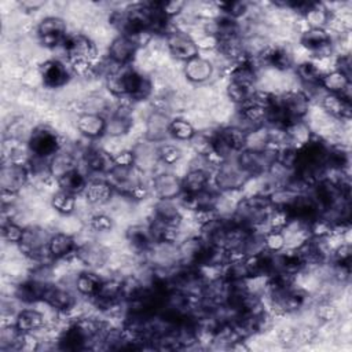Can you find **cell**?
Here are the masks:
<instances>
[{"mask_svg":"<svg viewBox=\"0 0 352 352\" xmlns=\"http://www.w3.org/2000/svg\"><path fill=\"white\" fill-rule=\"evenodd\" d=\"M62 48L69 63H94L98 55L96 44L84 33H69L62 44Z\"/></svg>","mask_w":352,"mask_h":352,"instance_id":"9c48e42d","label":"cell"},{"mask_svg":"<svg viewBox=\"0 0 352 352\" xmlns=\"http://www.w3.org/2000/svg\"><path fill=\"white\" fill-rule=\"evenodd\" d=\"M183 74L187 81L191 84H205L210 81L214 76V65L208 58H204L202 55H197L191 58L190 60L184 62L183 66Z\"/></svg>","mask_w":352,"mask_h":352,"instance_id":"d4e9b609","label":"cell"},{"mask_svg":"<svg viewBox=\"0 0 352 352\" xmlns=\"http://www.w3.org/2000/svg\"><path fill=\"white\" fill-rule=\"evenodd\" d=\"M228 81L236 82L248 89H256L258 81V70L254 63V58L245 56L232 63L228 70Z\"/></svg>","mask_w":352,"mask_h":352,"instance_id":"7402d4cb","label":"cell"},{"mask_svg":"<svg viewBox=\"0 0 352 352\" xmlns=\"http://www.w3.org/2000/svg\"><path fill=\"white\" fill-rule=\"evenodd\" d=\"M116 194V190L110 184V182L104 179H92L88 180L84 192L81 194L87 204L92 206H103L109 204Z\"/></svg>","mask_w":352,"mask_h":352,"instance_id":"4316f807","label":"cell"},{"mask_svg":"<svg viewBox=\"0 0 352 352\" xmlns=\"http://www.w3.org/2000/svg\"><path fill=\"white\" fill-rule=\"evenodd\" d=\"M55 180H56L59 190L73 194L76 197L81 195L84 192V188L88 183L87 173L84 170H81L78 166H74V168L60 173Z\"/></svg>","mask_w":352,"mask_h":352,"instance_id":"e575fe53","label":"cell"},{"mask_svg":"<svg viewBox=\"0 0 352 352\" xmlns=\"http://www.w3.org/2000/svg\"><path fill=\"white\" fill-rule=\"evenodd\" d=\"M50 204L51 208L62 216H72L77 210V197L59 188L51 195Z\"/></svg>","mask_w":352,"mask_h":352,"instance_id":"74e56055","label":"cell"},{"mask_svg":"<svg viewBox=\"0 0 352 352\" xmlns=\"http://www.w3.org/2000/svg\"><path fill=\"white\" fill-rule=\"evenodd\" d=\"M140 48V41L138 37L128 34H117L107 48V59L118 66L125 67L132 63L138 51Z\"/></svg>","mask_w":352,"mask_h":352,"instance_id":"7c38bea8","label":"cell"},{"mask_svg":"<svg viewBox=\"0 0 352 352\" xmlns=\"http://www.w3.org/2000/svg\"><path fill=\"white\" fill-rule=\"evenodd\" d=\"M253 91L248 89V88H245V87H242V85H239L236 82H232V81H228L227 85H226V95H227V98L234 104H236L238 107L249 100V98H250Z\"/></svg>","mask_w":352,"mask_h":352,"instance_id":"7bdbcfd3","label":"cell"},{"mask_svg":"<svg viewBox=\"0 0 352 352\" xmlns=\"http://www.w3.org/2000/svg\"><path fill=\"white\" fill-rule=\"evenodd\" d=\"M198 131L194 124L183 117H175L169 125V138L177 142H191Z\"/></svg>","mask_w":352,"mask_h":352,"instance_id":"f35d334b","label":"cell"},{"mask_svg":"<svg viewBox=\"0 0 352 352\" xmlns=\"http://www.w3.org/2000/svg\"><path fill=\"white\" fill-rule=\"evenodd\" d=\"M151 192L157 199H176L183 194L182 177L172 172H160L150 180Z\"/></svg>","mask_w":352,"mask_h":352,"instance_id":"d6986e66","label":"cell"},{"mask_svg":"<svg viewBox=\"0 0 352 352\" xmlns=\"http://www.w3.org/2000/svg\"><path fill=\"white\" fill-rule=\"evenodd\" d=\"M102 283H103V278L95 270L85 268L76 275L73 286H74V292L78 296L92 300L99 293Z\"/></svg>","mask_w":352,"mask_h":352,"instance_id":"1f68e13d","label":"cell"},{"mask_svg":"<svg viewBox=\"0 0 352 352\" xmlns=\"http://www.w3.org/2000/svg\"><path fill=\"white\" fill-rule=\"evenodd\" d=\"M12 323L23 334H36L45 327L47 318L36 308H22L16 311Z\"/></svg>","mask_w":352,"mask_h":352,"instance_id":"f1b7e54d","label":"cell"},{"mask_svg":"<svg viewBox=\"0 0 352 352\" xmlns=\"http://www.w3.org/2000/svg\"><path fill=\"white\" fill-rule=\"evenodd\" d=\"M19 6H21L22 10L30 12V11H37L41 7H44L45 1H43V0H23V1H19Z\"/></svg>","mask_w":352,"mask_h":352,"instance_id":"f907efd6","label":"cell"},{"mask_svg":"<svg viewBox=\"0 0 352 352\" xmlns=\"http://www.w3.org/2000/svg\"><path fill=\"white\" fill-rule=\"evenodd\" d=\"M194 41L198 47V51H213L219 48V38L208 32H204L198 34V37H194Z\"/></svg>","mask_w":352,"mask_h":352,"instance_id":"7dc6e473","label":"cell"},{"mask_svg":"<svg viewBox=\"0 0 352 352\" xmlns=\"http://www.w3.org/2000/svg\"><path fill=\"white\" fill-rule=\"evenodd\" d=\"M285 135L287 147H293L296 150L304 147L314 139V132L309 124L305 120L293 121L285 126Z\"/></svg>","mask_w":352,"mask_h":352,"instance_id":"d590c367","label":"cell"},{"mask_svg":"<svg viewBox=\"0 0 352 352\" xmlns=\"http://www.w3.org/2000/svg\"><path fill=\"white\" fill-rule=\"evenodd\" d=\"M252 180L236 161V155L221 161L212 173V186L219 192H239Z\"/></svg>","mask_w":352,"mask_h":352,"instance_id":"3957f363","label":"cell"},{"mask_svg":"<svg viewBox=\"0 0 352 352\" xmlns=\"http://www.w3.org/2000/svg\"><path fill=\"white\" fill-rule=\"evenodd\" d=\"M172 117L164 109H154L146 118L144 139L150 143H164L169 138Z\"/></svg>","mask_w":352,"mask_h":352,"instance_id":"e0dca14e","label":"cell"},{"mask_svg":"<svg viewBox=\"0 0 352 352\" xmlns=\"http://www.w3.org/2000/svg\"><path fill=\"white\" fill-rule=\"evenodd\" d=\"M256 58L275 72L285 73L294 67V54L283 44H268Z\"/></svg>","mask_w":352,"mask_h":352,"instance_id":"2e32d148","label":"cell"},{"mask_svg":"<svg viewBox=\"0 0 352 352\" xmlns=\"http://www.w3.org/2000/svg\"><path fill=\"white\" fill-rule=\"evenodd\" d=\"M158 161L166 166L176 165L183 158V150L175 143H161L157 147Z\"/></svg>","mask_w":352,"mask_h":352,"instance_id":"60d3db41","label":"cell"},{"mask_svg":"<svg viewBox=\"0 0 352 352\" xmlns=\"http://www.w3.org/2000/svg\"><path fill=\"white\" fill-rule=\"evenodd\" d=\"M300 44L304 50L319 59L330 56L334 48L333 36L329 29L307 28L300 36Z\"/></svg>","mask_w":352,"mask_h":352,"instance_id":"5bb4252c","label":"cell"},{"mask_svg":"<svg viewBox=\"0 0 352 352\" xmlns=\"http://www.w3.org/2000/svg\"><path fill=\"white\" fill-rule=\"evenodd\" d=\"M263 246L268 253H279L286 249V238L282 230L265 228L263 231Z\"/></svg>","mask_w":352,"mask_h":352,"instance_id":"ab89813d","label":"cell"},{"mask_svg":"<svg viewBox=\"0 0 352 352\" xmlns=\"http://www.w3.org/2000/svg\"><path fill=\"white\" fill-rule=\"evenodd\" d=\"M113 161H114V166H124V168L136 166V154L133 150L124 148L113 154Z\"/></svg>","mask_w":352,"mask_h":352,"instance_id":"c3c4849f","label":"cell"},{"mask_svg":"<svg viewBox=\"0 0 352 352\" xmlns=\"http://www.w3.org/2000/svg\"><path fill=\"white\" fill-rule=\"evenodd\" d=\"M36 34L43 47L56 48L58 45L63 44L65 38L69 34L67 23L60 16H45L38 22L36 28Z\"/></svg>","mask_w":352,"mask_h":352,"instance_id":"8fae6325","label":"cell"},{"mask_svg":"<svg viewBox=\"0 0 352 352\" xmlns=\"http://www.w3.org/2000/svg\"><path fill=\"white\" fill-rule=\"evenodd\" d=\"M25 227H22L14 219H3L1 224V236L6 242L11 245H18L23 236Z\"/></svg>","mask_w":352,"mask_h":352,"instance_id":"b9f144b4","label":"cell"},{"mask_svg":"<svg viewBox=\"0 0 352 352\" xmlns=\"http://www.w3.org/2000/svg\"><path fill=\"white\" fill-rule=\"evenodd\" d=\"M165 45L169 54L182 62H187L191 58L199 55L194 37L187 33V30H183L180 28L170 29L165 34Z\"/></svg>","mask_w":352,"mask_h":352,"instance_id":"4fadbf2b","label":"cell"},{"mask_svg":"<svg viewBox=\"0 0 352 352\" xmlns=\"http://www.w3.org/2000/svg\"><path fill=\"white\" fill-rule=\"evenodd\" d=\"M274 209L267 194L250 192L236 201L231 219L246 228L260 230L261 227H267Z\"/></svg>","mask_w":352,"mask_h":352,"instance_id":"7a4b0ae2","label":"cell"},{"mask_svg":"<svg viewBox=\"0 0 352 352\" xmlns=\"http://www.w3.org/2000/svg\"><path fill=\"white\" fill-rule=\"evenodd\" d=\"M301 16L308 28L327 29V26L331 23L334 12L323 3L309 1Z\"/></svg>","mask_w":352,"mask_h":352,"instance_id":"d6a6232c","label":"cell"},{"mask_svg":"<svg viewBox=\"0 0 352 352\" xmlns=\"http://www.w3.org/2000/svg\"><path fill=\"white\" fill-rule=\"evenodd\" d=\"M76 129L89 140H98L106 135V117L98 113L82 111L76 118Z\"/></svg>","mask_w":352,"mask_h":352,"instance_id":"484cf974","label":"cell"},{"mask_svg":"<svg viewBox=\"0 0 352 352\" xmlns=\"http://www.w3.org/2000/svg\"><path fill=\"white\" fill-rule=\"evenodd\" d=\"M153 217H157L166 224L182 227L183 206L180 199H157L153 206Z\"/></svg>","mask_w":352,"mask_h":352,"instance_id":"f546056e","label":"cell"},{"mask_svg":"<svg viewBox=\"0 0 352 352\" xmlns=\"http://www.w3.org/2000/svg\"><path fill=\"white\" fill-rule=\"evenodd\" d=\"M88 227L89 230H92L94 232H99V234H104V232H110L114 227V220L111 216H109L107 213L103 212H98L95 214H92L88 220Z\"/></svg>","mask_w":352,"mask_h":352,"instance_id":"ee69618b","label":"cell"},{"mask_svg":"<svg viewBox=\"0 0 352 352\" xmlns=\"http://www.w3.org/2000/svg\"><path fill=\"white\" fill-rule=\"evenodd\" d=\"M81 162L91 175L107 176L109 172L114 168L113 154L104 150L103 147H88L81 154Z\"/></svg>","mask_w":352,"mask_h":352,"instance_id":"ffe728a7","label":"cell"},{"mask_svg":"<svg viewBox=\"0 0 352 352\" xmlns=\"http://www.w3.org/2000/svg\"><path fill=\"white\" fill-rule=\"evenodd\" d=\"M40 80L48 89H59L69 84L72 80V67L60 59L52 58L40 66Z\"/></svg>","mask_w":352,"mask_h":352,"instance_id":"9a60e30c","label":"cell"},{"mask_svg":"<svg viewBox=\"0 0 352 352\" xmlns=\"http://www.w3.org/2000/svg\"><path fill=\"white\" fill-rule=\"evenodd\" d=\"M212 170L206 166H191L182 176V190L186 197H194L212 186Z\"/></svg>","mask_w":352,"mask_h":352,"instance_id":"44dd1931","label":"cell"},{"mask_svg":"<svg viewBox=\"0 0 352 352\" xmlns=\"http://www.w3.org/2000/svg\"><path fill=\"white\" fill-rule=\"evenodd\" d=\"M316 316L318 319H320L322 322L330 323L338 319L340 316V311L338 308L330 302V301H322L318 307H316Z\"/></svg>","mask_w":352,"mask_h":352,"instance_id":"f6af8a7d","label":"cell"},{"mask_svg":"<svg viewBox=\"0 0 352 352\" xmlns=\"http://www.w3.org/2000/svg\"><path fill=\"white\" fill-rule=\"evenodd\" d=\"M278 160V148L265 147L263 150L243 148L236 154V161L249 176L258 177L265 175Z\"/></svg>","mask_w":352,"mask_h":352,"instance_id":"8992f818","label":"cell"},{"mask_svg":"<svg viewBox=\"0 0 352 352\" xmlns=\"http://www.w3.org/2000/svg\"><path fill=\"white\" fill-rule=\"evenodd\" d=\"M274 106L279 110L287 125L293 121L305 120L311 110V98L302 89H289L275 95Z\"/></svg>","mask_w":352,"mask_h":352,"instance_id":"5b68a950","label":"cell"},{"mask_svg":"<svg viewBox=\"0 0 352 352\" xmlns=\"http://www.w3.org/2000/svg\"><path fill=\"white\" fill-rule=\"evenodd\" d=\"M186 7H187V3L179 1V0H175V1H160V8H161V11L164 12V15L168 19H173V18L179 16L180 14H183Z\"/></svg>","mask_w":352,"mask_h":352,"instance_id":"bcb514c9","label":"cell"},{"mask_svg":"<svg viewBox=\"0 0 352 352\" xmlns=\"http://www.w3.org/2000/svg\"><path fill=\"white\" fill-rule=\"evenodd\" d=\"M319 85L320 89L326 94L341 95L351 100V77L336 69L330 72H323Z\"/></svg>","mask_w":352,"mask_h":352,"instance_id":"4dcf8cb0","label":"cell"},{"mask_svg":"<svg viewBox=\"0 0 352 352\" xmlns=\"http://www.w3.org/2000/svg\"><path fill=\"white\" fill-rule=\"evenodd\" d=\"M104 84L113 96L132 102L144 100L153 94L151 80L132 66H116L104 76Z\"/></svg>","mask_w":352,"mask_h":352,"instance_id":"6da1fadb","label":"cell"},{"mask_svg":"<svg viewBox=\"0 0 352 352\" xmlns=\"http://www.w3.org/2000/svg\"><path fill=\"white\" fill-rule=\"evenodd\" d=\"M125 239L129 246L138 252L146 254L155 243L147 224H132L125 230Z\"/></svg>","mask_w":352,"mask_h":352,"instance_id":"836d02e7","label":"cell"},{"mask_svg":"<svg viewBox=\"0 0 352 352\" xmlns=\"http://www.w3.org/2000/svg\"><path fill=\"white\" fill-rule=\"evenodd\" d=\"M77 248H78V243L72 234L66 231H56V232H51L47 250L52 261H59V260H66L70 256H74Z\"/></svg>","mask_w":352,"mask_h":352,"instance_id":"cb8c5ba5","label":"cell"},{"mask_svg":"<svg viewBox=\"0 0 352 352\" xmlns=\"http://www.w3.org/2000/svg\"><path fill=\"white\" fill-rule=\"evenodd\" d=\"M26 147L30 157L51 160L62 148L60 135L48 125H37L28 136Z\"/></svg>","mask_w":352,"mask_h":352,"instance_id":"277c9868","label":"cell"},{"mask_svg":"<svg viewBox=\"0 0 352 352\" xmlns=\"http://www.w3.org/2000/svg\"><path fill=\"white\" fill-rule=\"evenodd\" d=\"M74 257L78 263H81L88 270H98L102 268L110 257L109 249L95 241H87L84 243H78Z\"/></svg>","mask_w":352,"mask_h":352,"instance_id":"ac0fdd59","label":"cell"},{"mask_svg":"<svg viewBox=\"0 0 352 352\" xmlns=\"http://www.w3.org/2000/svg\"><path fill=\"white\" fill-rule=\"evenodd\" d=\"M133 126V116L129 106L121 103L116 106L106 117V135L110 138H121Z\"/></svg>","mask_w":352,"mask_h":352,"instance_id":"603a6c76","label":"cell"},{"mask_svg":"<svg viewBox=\"0 0 352 352\" xmlns=\"http://www.w3.org/2000/svg\"><path fill=\"white\" fill-rule=\"evenodd\" d=\"M51 236V232H48L41 226H29L25 227L23 236L21 242L16 245L19 252L37 263H44V260H51L48 256V239Z\"/></svg>","mask_w":352,"mask_h":352,"instance_id":"52a82bcc","label":"cell"},{"mask_svg":"<svg viewBox=\"0 0 352 352\" xmlns=\"http://www.w3.org/2000/svg\"><path fill=\"white\" fill-rule=\"evenodd\" d=\"M76 292H73L70 287H67L63 283L47 280L43 287L41 293V302L48 305L51 309H54L56 314L66 315L73 308H76L77 298Z\"/></svg>","mask_w":352,"mask_h":352,"instance_id":"ba28073f","label":"cell"},{"mask_svg":"<svg viewBox=\"0 0 352 352\" xmlns=\"http://www.w3.org/2000/svg\"><path fill=\"white\" fill-rule=\"evenodd\" d=\"M334 69L344 73L345 76L351 77V56L348 54L338 55L334 63Z\"/></svg>","mask_w":352,"mask_h":352,"instance_id":"681fc988","label":"cell"},{"mask_svg":"<svg viewBox=\"0 0 352 352\" xmlns=\"http://www.w3.org/2000/svg\"><path fill=\"white\" fill-rule=\"evenodd\" d=\"M320 107L327 114L336 121H349L352 116V104L351 100L341 96V95H334V94H326L320 96Z\"/></svg>","mask_w":352,"mask_h":352,"instance_id":"83f0119b","label":"cell"},{"mask_svg":"<svg viewBox=\"0 0 352 352\" xmlns=\"http://www.w3.org/2000/svg\"><path fill=\"white\" fill-rule=\"evenodd\" d=\"M26 334L21 333L14 323L6 324L0 333V349L3 352L25 351Z\"/></svg>","mask_w":352,"mask_h":352,"instance_id":"8d00e7d4","label":"cell"},{"mask_svg":"<svg viewBox=\"0 0 352 352\" xmlns=\"http://www.w3.org/2000/svg\"><path fill=\"white\" fill-rule=\"evenodd\" d=\"M30 170L28 164L8 161L0 169V187L3 194L18 195L29 183Z\"/></svg>","mask_w":352,"mask_h":352,"instance_id":"30bf717a","label":"cell"}]
</instances>
